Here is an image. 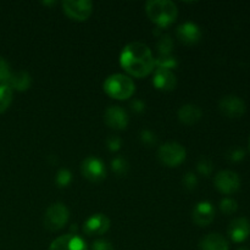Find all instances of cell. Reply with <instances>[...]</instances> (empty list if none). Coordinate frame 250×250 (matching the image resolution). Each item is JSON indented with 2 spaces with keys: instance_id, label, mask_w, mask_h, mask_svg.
Masks as SVG:
<instances>
[{
  "instance_id": "6da1fadb",
  "label": "cell",
  "mask_w": 250,
  "mask_h": 250,
  "mask_svg": "<svg viewBox=\"0 0 250 250\" xmlns=\"http://www.w3.org/2000/svg\"><path fill=\"white\" fill-rule=\"evenodd\" d=\"M122 67L136 77L150 73L155 66L151 49L142 42H131L124 46L120 55Z\"/></svg>"
},
{
  "instance_id": "7a4b0ae2",
  "label": "cell",
  "mask_w": 250,
  "mask_h": 250,
  "mask_svg": "<svg viewBox=\"0 0 250 250\" xmlns=\"http://www.w3.org/2000/svg\"><path fill=\"white\" fill-rule=\"evenodd\" d=\"M146 11L151 21L161 27L172 23L178 15L177 5L171 0H149L146 4Z\"/></svg>"
},
{
  "instance_id": "3957f363",
  "label": "cell",
  "mask_w": 250,
  "mask_h": 250,
  "mask_svg": "<svg viewBox=\"0 0 250 250\" xmlns=\"http://www.w3.org/2000/svg\"><path fill=\"white\" fill-rule=\"evenodd\" d=\"M133 80L125 73H112L104 81V90L112 98L126 99L134 93Z\"/></svg>"
},
{
  "instance_id": "277c9868",
  "label": "cell",
  "mask_w": 250,
  "mask_h": 250,
  "mask_svg": "<svg viewBox=\"0 0 250 250\" xmlns=\"http://www.w3.org/2000/svg\"><path fill=\"white\" fill-rule=\"evenodd\" d=\"M158 158L167 166H177L186 159V149L178 142H166L159 146Z\"/></svg>"
},
{
  "instance_id": "5b68a950",
  "label": "cell",
  "mask_w": 250,
  "mask_h": 250,
  "mask_svg": "<svg viewBox=\"0 0 250 250\" xmlns=\"http://www.w3.org/2000/svg\"><path fill=\"white\" fill-rule=\"evenodd\" d=\"M70 211L67 207L62 203H54L49 205L44 215V225L50 231H56L63 227V225L67 222Z\"/></svg>"
},
{
  "instance_id": "8992f818",
  "label": "cell",
  "mask_w": 250,
  "mask_h": 250,
  "mask_svg": "<svg viewBox=\"0 0 250 250\" xmlns=\"http://www.w3.org/2000/svg\"><path fill=\"white\" fill-rule=\"evenodd\" d=\"M81 171L85 178L93 181V182H99V181L104 180L106 176V167H105L104 163L102 159L94 155H89L83 159L82 164H81Z\"/></svg>"
},
{
  "instance_id": "52a82bcc",
  "label": "cell",
  "mask_w": 250,
  "mask_h": 250,
  "mask_svg": "<svg viewBox=\"0 0 250 250\" xmlns=\"http://www.w3.org/2000/svg\"><path fill=\"white\" fill-rule=\"evenodd\" d=\"M62 9L71 19L82 21L92 14L93 2L90 0H63Z\"/></svg>"
},
{
  "instance_id": "ba28073f",
  "label": "cell",
  "mask_w": 250,
  "mask_h": 250,
  "mask_svg": "<svg viewBox=\"0 0 250 250\" xmlns=\"http://www.w3.org/2000/svg\"><path fill=\"white\" fill-rule=\"evenodd\" d=\"M219 107L227 117H239L246 112V102L236 94H227L220 99Z\"/></svg>"
},
{
  "instance_id": "9c48e42d",
  "label": "cell",
  "mask_w": 250,
  "mask_h": 250,
  "mask_svg": "<svg viewBox=\"0 0 250 250\" xmlns=\"http://www.w3.org/2000/svg\"><path fill=\"white\" fill-rule=\"evenodd\" d=\"M215 186L220 192L232 194L241 187V178L237 172L232 170H222L215 176Z\"/></svg>"
},
{
  "instance_id": "30bf717a",
  "label": "cell",
  "mask_w": 250,
  "mask_h": 250,
  "mask_svg": "<svg viewBox=\"0 0 250 250\" xmlns=\"http://www.w3.org/2000/svg\"><path fill=\"white\" fill-rule=\"evenodd\" d=\"M48 250H88V247L82 237L67 233L54 239Z\"/></svg>"
},
{
  "instance_id": "8fae6325",
  "label": "cell",
  "mask_w": 250,
  "mask_h": 250,
  "mask_svg": "<svg viewBox=\"0 0 250 250\" xmlns=\"http://www.w3.org/2000/svg\"><path fill=\"white\" fill-rule=\"evenodd\" d=\"M104 120L106 125L111 128L122 129L128 125V114L126 110L119 105H111L105 110Z\"/></svg>"
},
{
  "instance_id": "7c38bea8",
  "label": "cell",
  "mask_w": 250,
  "mask_h": 250,
  "mask_svg": "<svg viewBox=\"0 0 250 250\" xmlns=\"http://www.w3.org/2000/svg\"><path fill=\"white\" fill-rule=\"evenodd\" d=\"M110 227V219L104 214H93L92 216L88 217L83 225V231L88 236H98L103 234L109 229Z\"/></svg>"
},
{
  "instance_id": "4fadbf2b",
  "label": "cell",
  "mask_w": 250,
  "mask_h": 250,
  "mask_svg": "<svg viewBox=\"0 0 250 250\" xmlns=\"http://www.w3.org/2000/svg\"><path fill=\"white\" fill-rule=\"evenodd\" d=\"M229 236L237 243L244 242L250 234V221L247 217H237L233 219L229 225Z\"/></svg>"
},
{
  "instance_id": "5bb4252c",
  "label": "cell",
  "mask_w": 250,
  "mask_h": 250,
  "mask_svg": "<svg viewBox=\"0 0 250 250\" xmlns=\"http://www.w3.org/2000/svg\"><path fill=\"white\" fill-rule=\"evenodd\" d=\"M215 216V208L208 200H203L199 202L193 209V221L195 222L199 226H205V225H209L210 222L214 220Z\"/></svg>"
},
{
  "instance_id": "9a60e30c",
  "label": "cell",
  "mask_w": 250,
  "mask_h": 250,
  "mask_svg": "<svg viewBox=\"0 0 250 250\" xmlns=\"http://www.w3.org/2000/svg\"><path fill=\"white\" fill-rule=\"evenodd\" d=\"M178 39L186 44H194L202 37V29L195 22L186 21L177 27Z\"/></svg>"
},
{
  "instance_id": "2e32d148",
  "label": "cell",
  "mask_w": 250,
  "mask_h": 250,
  "mask_svg": "<svg viewBox=\"0 0 250 250\" xmlns=\"http://www.w3.org/2000/svg\"><path fill=\"white\" fill-rule=\"evenodd\" d=\"M153 83L156 88L161 90H171L177 84V77L173 73L172 70L167 68H158L156 67L154 72Z\"/></svg>"
},
{
  "instance_id": "e0dca14e",
  "label": "cell",
  "mask_w": 250,
  "mask_h": 250,
  "mask_svg": "<svg viewBox=\"0 0 250 250\" xmlns=\"http://www.w3.org/2000/svg\"><path fill=\"white\" fill-rule=\"evenodd\" d=\"M200 250H229V242L220 233L212 232L203 237L199 242Z\"/></svg>"
},
{
  "instance_id": "ac0fdd59",
  "label": "cell",
  "mask_w": 250,
  "mask_h": 250,
  "mask_svg": "<svg viewBox=\"0 0 250 250\" xmlns=\"http://www.w3.org/2000/svg\"><path fill=\"white\" fill-rule=\"evenodd\" d=\"M202 115L203 111L199 105L193 104V103L182 105L180 110H178V117H180L181 121L187 125H193L197 121H199Z\"/></svg>"
},
{
  "instance_id": "d6986e66",
  "label": "cell",
  "mask_w": 250,
  "mask_h": 250,
  "mask_svg": "<svg viewBox=\"0 0 250 250\" xmlns=\"http://www.w3.org/2000/svg\"><path fill=\"white\" fill-rule=\"evenodd\" d=\"M32 83V77L27 71L20 70L16 72L11 73V77H10L7 85H10V88H14L17 90H26L28 89L29 85Z\"/></svg>"
},
{
  "instance_id": "ffe728a7",
  "label": "cell",
  "mask_w": 250,
  "mask_h": 250,
  "mask_svg": "<svg viewBox=\"0 0 250 250\" xmlns=\"http://www.w3.org/2000/svg\"><path fill=\"white\" fill-rule=\"evenodd\" d=\"M178 60L176 56L172 54H159L158 58L155 59V65L158 68H167V70H172L177 66Z\"/></svg>"
},
{
  "instance_id": "44dd1931",
  "label": "cell",
  "mask_w": 250,
  "mask_h": 250,
  "mask_svg": "<svg viewBox=\"0 0 250 250\" xmlns=\"http://www.w3.org/2000/svg\"><path fill=\"white\" fill-rule=\"evenodd\" d=\"M111 167H112V171L116 172L117 175L124 176L128 172L129 164L126 158H124L122 155H117L111 160Z\"/></svg>"
},
{
  "instance_id": "7402d4cb",
  "label": "cell",
  "mask_w": 250,
  "mask_h": 250,
  "mask_svg": "<svg viewBox=\"0 0 250 250\" xmlns=\"http://www.w3.org/2000/svg\"><path fill=\"white\" fill-rule=\"evenodd\" d=\"M12 89L7 84H0V112L5 111L11 104Z\"/></svg>"
},
{
  "instance_id": "603a6c76",
  "label": "cell",
  "mask_w": 250,
  "mask_h": 250,
  "mask_svg": "<svg viewBox=\"0 0 250 250\" xmlns=\"http://www.w3.org/2000/svg\"><path fill=\"white\" fill-rule=\"evenodd\" d=\"M72 181V173L68 168L62 167L58 171L55 176V182L59 187H67Z\"/></svg>"
},
{
  "instance_id": "cb8c5ba5",
  "label": "cell",
  "mask_w": 250,
  "mask_h": 250,
  "mask_svg": "<svg viewBox=\"0 0 250 250\" xmlns=\"http://www.w3.org/2000/svg\"><path fill=\"white\" fill-rule=\"evenodd\" d=\"M220 209H221V211L224 212V214L231 215L237 211V209H238V203H237V200H234L233 198L226 197L220 202Z\"/></svg>"
},
{
  "instance_id": "d4e9b609",
  "label": "cell",
  "mask_w": 250,
  "mask_h": 250,
  "mask_svg": "<svg viewBox=\"0 0 250 250\" xmlns=\"http://www.w3.org/2000/svg\"><path fill=\"white\" fill-rule=\"evenodd\" d=\"M197 167L202 175L209 176L212 172V170H214V164H212L211 159H209L208 156H202L199 161H198Z\"/></svg>"
},
{
  "instance_id": "484cf974",
  "label": "cell",
  "mask_w": 250,
  "mask_h": 250,
  "mask_svg": "<svg viewBox=\"0 0 250 250\" xmlns=\"http://www.w3.org/2000/svg\"><path fill=\"white\" fill-rule=\"evenodd\" d=\"M173 46V41L170 34H163L158 42V49L160 54H170Z\"/></svg>"
},
{
  "instance_id": "4316f807",
  "label": "cell",
  "mask_w": 250,
  "mask_h": 250,
  "mask_svg": "<svg viewBox=\"0 0 250 250\" xmlns=\"http://www.w3.org/2000/svg\"><path fill=\"white\" fill-rule=\"evenodd\" d=\"M11 73L9 62L2 56H0V82L1 84H7L10 77H11Z\"/></svg>"
},
{
  "instance_id": "83f0119b",
  "label": "cell",
  "mask_w": 250,
  "mask_h": 250,
  "mask_svg": "<svg viewBox=\"0 0 250 250\" xmlns=\"http://www.w3.org/2000/svg\"><path fill=\"white\" fill-rule=\"evenodd\" d=\"M139 137H141L142 143L146 144V146H153L158 141L156 134L153 131H150V129H142Z\"/></svg>"
},
{
  "instance_id": "f1b7e54d",
  "label": "cell",
  "mask_w": 250,
  "mask_h": 250,
  "mask_svg": "<svg viewBox=\"0 0 250 250\" xmlns=\"http://www.w3.org/2000/svg\"><path fill=\"white\" fill-rule=\"evenodd\" d=\"M246 155V151L241 146H233L227 151V158L232 161H241Z\"/></svg>"
},
{
  "instance_id": "f546056e",
  "label": "cell",
  "mask_w": 250,
  "mask_h": 250,
  "mask_svg": "<svg viewBox=\"0 0 250 250\" xmlns=\"http://www.w3.org/2000/svg\"><path fill=\"white\" fill-rule=\"evenodd\" d=\"M182 182L186 188H188V189H193V188L197 187L198 177L195 176V173H193L192 171H189V172H187L185 176H183Z\"/></svg>"
},
{
  "instance_id": "4dcf8cb0",
  "label": "cell",
  "mask_w": 250,
  "mask_h": 250,
  "mask_svg": "<svg viewBox=\"0 0 250 250\" xmlns=\"http://www.w3.org/2000/svg\"><path fill=\"white\" fill-rule=\"evenodd\" d=\"M121 138L119 136H115V134H111V136H109L106 138V146L111 151L119 150L120 146H121Z\"/></svg>"
},
{
  "instance_id": "1f68e13d",
  "label": "cell",
  "mask_w": 250,
  "mask_h": 250,
  "mask_svg": "<svg viewBox=\"0 0 250 250\" xmlns=\"http://www.w3.org/2000/svg\"><path fill=\"white\" fill-rule=\"evenodd\" d=\"M92 250H115L112 244L106 239H98L93 243Z\"/></svg>"
},
{
  "instance_id": "d6a6232c",
  "label": "cell",
  "mask_w": 250,
  "mask_h": 250,
  "mask_svg": "<svg viewBox=\"0 0 250 250\" xmlns=\"http://www.w3.org/2000/svg\"><path fill=\"white\" fill-rule=\"evenodd\" d=\"M131 106H132V109L134 110V111L142 112V111H144V110H146V103H144L143 100H141V99H134L133 102L131 103Z\"/></svg>"
},
{
  "instance_id": "836d02e7",
  "label": "cell",
  "mask_w": 250,
  "mask_h": 250,
  "mask_svg": "<svg viewBox=\"0 0 250 250\" xmlns=\"http://www.w3.org/2000/svg\"><path fill=\"white\" fill-rule=\"evenodd\" d=\"M237 250H250L249 248H246V247H243V248H239V249H237Z\"/></svg>"
},
{
  "instance_id": "e575fe53",
  "label": "cell",
  "mask_w": 250,
  "mask_h": 250,
  "mask_svg": "<svg viewBox=\"0 0 250 250\" xmlns=\"http://www.w3.org/2000/svg\"><path fill=\"white\" fill-rule=\"evenodd\" d=\"M249 149H250V138H249Z\"/></svg>"
}]
</instances>
